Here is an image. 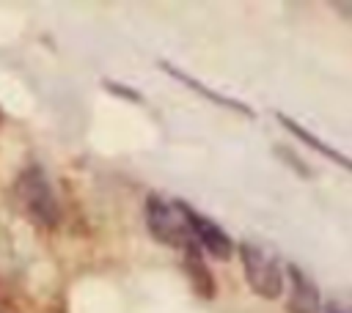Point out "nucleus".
Segmentation results:
<instances>
[{"label": "nucleus", "instance_id": "obj_9", "mask_svg": "<svg viewBox=\"0 0 352 313\" xmlns=\"http://www.w3.org/2000/svg\"><path fill=\"white\" fill-rule=\"evenodd\" d=\"M107 91H113V93H118V96H124V99H132V102H143V96L138 93V91H132V88H124V85H118V82H102Z\"/></svg>", "mask_w": 352, "mask_h": 313}, {"label": "nucleus", "instance_id": "obj_8", "mask_svg": "<svg viewBox=\"0 0 352 313\" xmlns=\"http://www.w3.org/2000/svg\"><path fill=\"white\" fill-rule=\"evenodd\" d=\"M184 269H187V275H190L195 291H198L201 297L212 299V297H214V280H212V272L206 269L204 258H201V255H184Z\"/></svg>", "mask_w": 352, "mask_h": 313}, {"label": "nucleus", "instance_id": "obj_3", "mask_svg": "<svg viewBox=\"0 0 352 313\" xmlns=\"http://www.w3.org/2000/svg\"><path fill=\"white\" fill-rule=\"evenodd\" d=\"M16 198L22 200V206L28 209V214L44 225V228H55L60 222V203L58 195L47 178V173L38 165H30L19 173L16 178Z\"/></svg>", "mask_w": 352, "mask_h": 313}, {"label": "nucleus", "instance_id": "obj_6", "mask_svg": "<svg viewBox=\"0 0 352 313\" xmlns=\"http://www.w3.org/2000/svg\"><path fill=\"white\" fill-rule=\"evenodd\" d=\"M275 118H278V121L283 124V129H286V132H292V135H294L297 140H302V143H305L308 148L319 151V154H322V156H327V159H330L333 165H338V167H344L346 173H352V156H346L344 151L333 148L330 143H324L322 137H316V135H314L311 129H305L302 124H297L294 118H289L286 113H275Z\"/></svg>", "mask_w": 352, "mask_h": 313}, {"label": "nucleus", "instance_id": "obj_1", "mask_svg": "<svg viewBox=\"0 0 352 313\" xmlns=\"http://www.w3.org/2000/svg\"><path fill=\"white\" fill-rule=\"evenodd\" d=\"M146 228L157 242L173 250H182L184 255H201V247L192 236L182 200H165L162 195H148L146 198Z\"/></svg>", "mask_w": 352, "mask_h": 313}, {"label": "nucleus", "instance_id": "obj_5", "mask_svg": "<svg viewBox=\"0 0 352 313\" xmlns=\"http://www.w3.org/2000/svg\"><path fill=\"white\" fill-rule=\"evenodd\" d=\"M286 280H289V313H322V291L314 283V277L300 269L297 264H286Z\"/></svg>", "mask_w": 352, "mask_h": 313}, {"label": "nucleus", "instance_id": "obj_7", "mask_svg": "<svg viewBox=\"0 0 352 313\" xmlns=\"http://www.w3.org/2000/svg\"><path fill=\"white\" fill-rule=\"evenodd\" d=\"M173 80H179L182 85H187V88H192L195 93H201L204 99H209L212 104H220V107H228V110H234V113H242V115H248V118H253L256 115V110L253 107H248L245 102H236V99H228V96H223V93H217V91H212V88H206L204 82H198L195 77H190L184 69H179V66H173V63H168V60H162L160 63Z\"/></svg>", "mask_w": 352, "mask_h": 313}, {"label": "nucleus", "instance_id": "obj_10", "mask_svg": "<svg viewBox=\"0 0 352 313\" xmlns=\"http://www.w3.org/2000/svg\"><path fill=\"white\" fill-rule=\"evenodd\" d=\"M322 313H352V305H346V302H330Z\"/></svg>", "mask_w": 352, "mask_h": 313}, {"label": "nucleus", "instance_id": "obj_4", "mask_svg": "<svg viewBox=\"0 0 352 313\" xmlns=\"http://www.w3.org/2000/svg\"><path fill=\"white\" fill-rule=\"evenodd\" d=\"M182 209H184V214H187V222H190L192 236H195V242H198L201 250H206L212 258H220V261H226V258L234 255V250H236L234 239H231L214 220H209L206 214L195 211V209H192L190 203H184V200H182Z\"/></svg>", "mask_w": 352, "mask_h": 313}, {"label": "nucleus", "instance_id": "obj_2", "mask_svg": "<svg viewBox=\"0 0 352 313\" xmlns=\"http://www.w3.org/2000/svg\"><path fill=\"white\" fill-rule=\"evenodd\" d=\"M236 253L242 261L248 288L261 299H278L286 286V269L280 258L258 242H239Z\"/></svg>", "mask_w": 352, "mask_h": 313}]
</instances>
